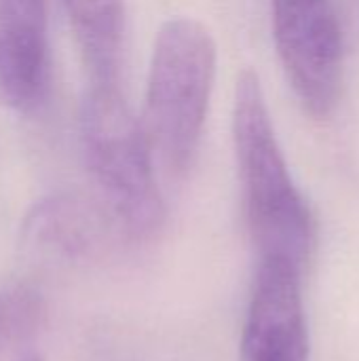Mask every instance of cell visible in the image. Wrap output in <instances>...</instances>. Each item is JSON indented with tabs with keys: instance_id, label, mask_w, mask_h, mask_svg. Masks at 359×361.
Listing matches in <instances>:
<instances>
[{
	"instance_id": "6da1fadb",
	"label": "cell",
	"mask_w": 359,
	"mask_h": 361,
	"mask_svg": "<svg viewBox=\"0 0 359 361\" xmlns=\"http://www.w3.org/2000/svg\"><path fill=\"white\" fill-rule=\"evenodd\" d=\"M233 142L245 220L258 258L284 260L303 273L315 250V220L292 180L254 70H243L237 78Z\"/></svg>"
},
{
	"instance_id": "7a4b0ae2",
	"label": "cell",
	"mask_w": 359,
	"mask_h": 361,
	"mask_svg": "<svg viewBox=\"0 0 359 361\" xmlns=\"http://www.w3.org/2000/svg\"><path fill=\"white\" fill-rule=\"evenodd\" d=\"M216 63V40L201 21L174 17L161 25L148 68L142 127L154 159L171 176H184L197 157Z\"/></svg>"
},
{
	"instance_id": "3957f363",
	"label": "cell",
	"mask_w": 359,
	"mask_h": 361,
	"mask_svg": "<svg viewBox=\"0 0 359 361\" xmlns=\"http://www.w3.org/2000/svg\"><path fill=\"white\" fill-rule=\"evenodd\" d=\"M85 163L104 207L135 239L154 235L165 218L154 180V152L123 95L121 82H89L80 104Z\"/></svg>"
},
{
	"instance_id": "277c9868",
	"label": "cell",
	"mask_w": 359,
	"mask_h": 361,
	"mask_svg": "<svg viewBox=\"0 0 359 361\" xmlns=\"http://www.w3.org/2000/svg\"><path fill=\"white\" fill-rule=\"evenodd\" d=\"M275 47L286 76L317 121L334 114L343 93L345 51L330 0H271Z\"/></svg>"
},
{
	"instance_id": "5b68a950",
	"label": "cell",
	"mask_w": 359,
	"mask_h": 361,
	"mask_svg": "<svg viewBox=\"0 0 359 361\" xmlns=\"http://www.w3.org/2000/svg\"><path fill=\"white\" fill-rule=\"evenodd\" d=\"M303 273L284 260H260L241 338L243 361H309Z\"/></svg>"
},
{
	"instance_id": "8992f818",
	"label": "cell",
	"mask_w": 359,
	"mask_h": 361,
	"mask_svg": "<svg viewBox=\"0 0 359 361\" xmlns=\"http://www.w3.org/2000/svg\"><path fill=\"white\" fill-rule=\"evenodd\" d=\"M49 87L44 0H0V104L30 112Z\"/></svg>"
},
{
	"instance_id": "52a82bcc",
	"label": "cell",
	"mask_w": 359,
	"mask_h": 361,
	"mask_svg": "<svg viewBox=\"0 0 359 361\" xmlns=\"http://www.w3.org/2000/svg\"><path fill=\"white\" fill-rule=\"evenodd\" d=\"M99 220L91 205L70 195H55L30 209L21 241L30 252L53 256H85L97 241Z\"/></svg>"
},
{
	"instance_id": "ba28073f",
	"label": "cell",
	"mask_w": 359,
	"mask_h": 361,
	"mask_svg": "<svg viewBox=\"0 0 359 361\" xmlns=\"http://www.w3.org/2000/svg\"><path fill=\"white\" fill-rule=\"evenodd\" d=\"M89 82L121 80L125 11L123 0H63Z\"/></svg>"
},
{
	"instance_id": "9c48e42d",
	"label": "cell",
	"mask_w": 359,
	"mask_h": 361,
	"mask_svg": "<svg viewBox=\"0 0 359 361\" xmlns=\"http://www.w3.org/2000/svg\"><path fill=\"white\" fill-rule=\"evenodd\" d=\"M23 361H40V360H38V357H34V355H30V357H25Z\"/></svg>"
}]
</instances>
